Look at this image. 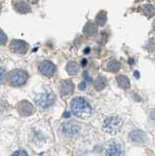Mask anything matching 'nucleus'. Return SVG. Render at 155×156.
<instances>
[{
	"mask_svg": "<svg viewBox=\"0 0 155 156\" xmlns=\"http://www.w3.org/2000/svg\"><path fill=\"white\" fill-rule=\"evenodd\" d=\"M70 108L72 113L79 118H86L92 114V107L90 104L82 97H76L71 101Z\"/></svg>",
	"mask_w": 155,
	"mask_h": 156,
	"instance_id": "f257e3e1",
	"label": "nucleus"
},
{
	"mask_svg": "<svg viewBox=\"0 0 155 156\" xmlns=\"http://www.w3.org/2000/svg\"><path fill=\"white\" fill-rule=\"evenodd\" d=\"M122 126V120L118 116H111L104 122L103 129L108 134H116Z\"/></svg>",
	"mask_w": 155,
	"mask_h": 156,
	"instance_id": "f03ea898",
	"label": "nucleus"
},
{
	"mask_svg": "<svg viewBox=\"0 0 155 156\" xmlns=\"http://www.w3.org/2000/svg\"><path fill=\"white\" fill-rule=\"evenodd\" d=\"M27 79H28L27 72L23 69H15V70L11 71L10 75H9L10 83L15 87L23 86V84H26Z\"/></svg>",
	"mask_w": 155,
	"mask_h": 156,
	"instance_id": "7ed1b4c3",
	"label": "nucleus"
},
{
	"mask_svg": "<svg viewBox=\"0 0 155 156\" xmlns=\"http://www.w3.org/2000/svg\"><path fill=\"white\" fill-rule=\"evenodd\" d=\"M37 105L42 108H48L50 107L55 101V96L50 93H46V94H40L36 97L35 99Z\"/></svg>",
	"mask_w": 155,
	"mask_h": 156,
	"instance_id": "20e7f679",
	"label": "nucleus"
},
{
	"mask_svg": "<svg viewBox=\"0 0 155 156\" xmlns=\"http://www.w3.org/2000/svg\"><path fill=\"white\" fill-rule=\"evenodd\" d=\"M11 51L18 55H25L28 50V44L23 40H18L14 39L10 43Z\"/></svg>",
	"mask_w": 155,
	"mask_h": 156,
	"instance_id": "39448f33",
	"label": "nucleus"
},
{
	"mask_svg": "<svg viewBox=\"0 0 155 156\" xmlns=\"http://www.w3.org/2000/svg\"><path fill=\"white\" fill-rule=\"evenodd\" d=\"M38 68H39V70H40V72L42 73V74L47 76V77L53 76L55 74V72H56V66L50 61L42 62L39 65V66H38Z\"/></svg>",
	"mask_w": 155,
	"mask_h": 156,
	"instance_id": "423d86ee",
	"label": "nucleus"
},
{
	"mask_svg": "<svg viewBox=\"0 0 155 156\" xmlns=\"http://www.w3.org/2000/svg\"><path fill=\"white\" fill-rule=\"evenodd\" d=\"M19 113L23 116H30L34 112V107L27 101H22L17 105Z\"/></svg>",
	"mask_w": 155,
	"mask_h": 156,
	"instance_id": "0eeeda50",
	"label": "nucleus"
},
{
	"mask_svg": "<svg viewBox=\"0 0 155 156\" xmlns=\"http://www.w3.org/2000/svg\"><path fill=\"white\" fill-rule=\"evenodd\" d=\"M62 133L66 136H74L79 132V126L74 123H65L62 126Z\"/></svg>",
	"mask_w": 155,
	"mask_h": 156,
	"instance_id": "6e6552de",
	"label": "nucleus"
},
{
	"mask_svg": "<svg viewBox=\"0 0 155 156\" xmlns=\"http://www.w3.org/2000/svg\"><path fill=\"white\" fill-rule=\"evenodd\" d=\"M106 156H122L123 155V150L122 146L119 144H111L107 149L105 151Z\"/></svg>",
	"mask_w": 155,
	"mask_h": 156,
	"instance_id": "1a4fd4ad",
	"label": "nucleus"
},
{
	"mask_svg": "<svg viewBox=\"0 0 155 156\" xmlns=\"http://www.w3.org/2000/svg\"><path fill=\"white\" fill-rule=\"evenodd\" d=\"M60 90H61V93L62 96L70 95L74 90V84L70 80H65L61 83Z\"/></svg>",
	"mask_w": 155,
	"mask_h": 156,
	"instance_id": "9d476101",
	"label": "nucleus"
},
{
	"mask_svg": "<svg viewBox=\"0 0 155 156\" xmlns=\"http://www.w3.org/2000/svg\"><path fill=\"white\" fill-rule=\"evenodd\" d=\"M129 139L134 143H143L145 140V135L142 131H132L129 134Z\"/></svg>",
	"mask_w": 155,
	"mask_h": 156,
	"instance_id": "9b49d317",
	"label": "nucleus"
},
{
	"mask_svg": "<svg viewBox=\"0 0 155 156\" xmlns=\"http://www.w3.org/2000/svg\"><path fill=\"white\" fill-rule=\"evenodd\" d=\"M13 4L15 9L21 14H26L30 11V5L25 1H15V2H13Z\"/></svg>",
	"mask_w": 155,
	"mask_h": 156,
	"instance_id": "f8f14e48",
	"label": "nucleus"
},
{
	"mask_svg": "<svg viewBox=\"0 0 155 156\" xmlns=\"http://www.w3.org/2000/svg\"><path fill=\"white\" fill-rule=\"evenodd\" d=\"M83 32L88 36L94 35L97 32V24L93 22H88L83 28Z\"/></svg>",
	"mask_w": 155,
	"mask_h": 156,
	"instance_id": "ddd939ff",
	"label": "nucleus"
},
{
	"mask_svg": "<svg viewBox=\"0 0 155 156\" xmlns=\"http://www.w3.org/2000/svg\"><path fill=\"white\" fill-rule=\"evenodd\" d=\"M107 85V82H106V79L104 76H99L94 82V86H95V89L97 91H101L104 90L105 86Z\"/></svg>",
	"mask_w": 155,
	"mask_h": 156,
	"instance_id": "4468645a",
	"label": "nucleus"
},
{
	"mask_svg": "<svg viewBox=\"0 0 155 156\" xmlns=\"http://www.w3.org/2000/svg\"><path fill=\"white\" fill-rule=\"evenodd\" d=\"M116 81H117L119 87L123 88V89H129L130 88V80L127 76H124V75H119L116 78Z\"/></svg>",
	"mask_w": 155,
	"mask_h": 156,
	"instance_id": "2eb2a0df",
	"label": "nucleus"
},
{
	"mask_svg": "<svg viewBox=\"0 0 155 156\" xmlns=\"http://www.w3.org/2000/svg\"><path fill=\"white\" fill-rule=\"evenodd\" d=\"M79 69V65L76 62L71 61L66 65V71L69 72L70 75H75Z\"/></svg>",
	"mask_w": 155,
	"mask_h": 156,
	"instance_id": "dca6fc26",
	"label": "nucleus"
},
{
	"mask_svg": "<svg viewBox=\"0 0 155 156\" xmlns=\"http://www.w3.org/2000/svg\"><path fill=\"white\" fill-rule=\"evenodd\" d=\"M106 21H107V15H106V12L101 11L98 14V16L96 18V23L99 24V26L104 27Z\"/></svg>",
	"mask_w": 155,
	"mask_h": 156,
	"instance_id": "f3484780",
	"label": "nucleus"
},
{
	"mask_svg": "<svg viewBox=\"0 0 155 156\" xmlns=\"http://www.w3.org/2000/svg\"><path fill=\"white\" fill-rule=\"evenodd\" d=\"M121 67V65L118 61L112 60L107 63V70L110 72H117Z\"/></svg>",
	"mask_w": 155,
	"mask_h": 156,
	"instance_id": "a211bd4d",
	"label": "nucleus"
},
{
	"mask_svg": "<svg viewBox=\"0 0 155 156\" xmlns=\"http://www.w3.org/2000/svg\"><path fill=\"white\" fill-rule=\"evenodd\" d=\"M143 13L148 17H151L155 14V8L150 4H145L143 6Z\"/></svg>",
	"mask_w": 155,
	"mask_h": 156,
	"instance_id": "6ab92c4d",
	"label": "nucleus"
},
{
	"mask_svg": "<svg viewBox=\"0 0 155 156\" xmlns=\"http://www.w3.org/2000/svg\"><path fill=\"white\" fill-rule=\"evenodd\" d=\"M147 50L150 51V52H152L155 50V40L154 39H150V40L148 41V44H147Z\"/></svg>",
	"mask_w": 155,
	"mask_h": 156,
	"instance_id": "aec40b11",
	"label": "nucleus"
},
{
	"mask_svg": "<svg viewBox=\"0 0 155 156\" xmlns=\"http://www.w3.org/2000/svg\"><path fill=\"white\" fill-rule=\"evenodd\" d=\"M6 40H7L6 34L0 29V45H4L6 43Z\"/></svg>",
	"mask_w": 155,
	"mask_h": 156,
	"instance_id": "412c9836",
	"label": "nucleus"
},
{
	"mask_svg": "<svg viewBox=\"0 0 155 156\" xmlns=\"http://www.w3.org/2000/svg\"><path fill=\"white\" fill-rule=\"evenodd\" d=\"M5 76H6V72L3 69L2 67H0V84H2L5 80Z\"/></svg>",
	"mask_w": 155,
	"mask_h": 156,
	"instance_id": "4be33fe9",
	"label": "nucleus"
},
{
	"mask_svg": "<svg viewBox=\"0 0 155 156\" xmlns=\"http://www.w3.org/2000/svg\"><path fill=\"white\" fill-rule=\"evenodd\" d=\"M11 156H27V154L25 150H17L16 152H14Z\"/></svg>",
	"mask_w": 155,
	"mask_h": 156,
	"instance_id": "5701e85b",
	"label": "nucleus"
},
{
	"mask_svg": "<svg viewBox=\"0 0 155 156\" xmlns=\"http://www.w3.org/2000/svg\"><path fill=\"white\" fill-rule=\"evenodd\" d=\"M86 81H84V82H81L80 84H79V90H85L86 89Z\"/></svg>",
	"mask_w": 155,
	"mask_h": 156,
	"instance_id": "b1692460",
	"label": "nucleus"
},
{
	"mask_svg": "<svg viewBox=\"0 0 155 156\" xmlns=\"http://www.w3.org/2000/svg\"><path fill=\"white\" fill-rule=\"evenodd\" d=\"M150 117L155 121V109H153L152 111H151V113H150Z\"/></svg>",
	"mask_w": 155,
	"mask_h": 156,
	"instance_id": "393cba45",
	"label": "nucleus"
},
{
	"mask_svg": "<svg viewBox=\"0 0 155 156\" xmlns=\"http://www.w3.org/2000/svg\"><path fill=\"white\" fill-rule=\"evenodd\" d=\"M135 76H136V78H139V73L138 71H135Z\"/></svg>",
	"mask_w": 155,
	"mask_h": 156,
	"instance_id": "a878e982",
	"label": "nucleus"
},
{
	"mask_svg": "<svg viewBox=\"0 0 155 156\" xmlns=\"http://www.w3.org/2000/svg\"><path fill=\"white\" fill-rule=\"evenodd\" d=\"M86 65H87V61H86V60H83V61H82V66H85Z\"/></svg>",
	"mask_w": 155,
	"mask_h": 156,
	"instance_id": "bb28decb",
	"label": "nucleus"
},
{
	"mask_svg": "<svg viewBox=\"0 0 155 156\" xmlns=\"http://www.w3.org/2000/svg\"><path fill=\"white\" fill-rule=\"evenodd\" d=\"M153 28H154V30H155V20H154V22H153Z\"/></svg>",
	"mask_w": 155,
	"mask_h": 156,
	"instance_id": "cd10ccee",
	"label": "nucleus"
}]
</instances>
